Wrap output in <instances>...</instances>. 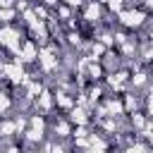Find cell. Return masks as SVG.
Returning <instances> with one entry per match:
<instances>
[{"instance_id":"cell-1","label":"cell","mask_w":153,"mask_h":153,"mask_svg":"<svg viewBox=\"0 0 153 153\" xmlns=\"http://www.w3.org/2000/svg\"><path fill=\"white\" fill-rule=\"evenodd\" d=\"M43 2H45V5H48V7H55V5H57V2H60V0H43Z\"/></svg>"}]
</instances>
